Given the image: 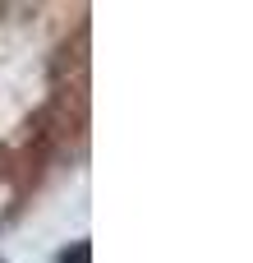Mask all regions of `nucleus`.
<instances>
[{"mask_svg":"<svg viewBox=\"0 0 253 263\" xmlns=\"http://www.w3.org/2000/svg\"><path fill=\"white\" fill-rule=\"evenodd\" d=\"M83 254H88V245H69L65 250V263H83Z\"/></svg>","mask_w":253,"mask_h":263,"instance_id":"nucleus-1","label":"nucleus"}]
</instances>
